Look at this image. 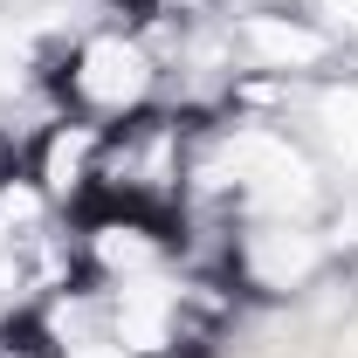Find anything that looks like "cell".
Masks as SVG:
<instances>
[{
	"label": "cell",
	"mask_w": 358,
	"mask_h": 358,
	"mask_svg": "<svg viewBox=\"0 0 358 358\" xmlns=\"http://www.w3.org/2000/svg\"><path fill=\"white\" fill-rule=\"evenodd\" d=\"M227 166H234V179H241L262 207H275V214L310 200V166H303L275 131H234L227 138Z\"/></svg>",
	"instance_id": "1"
},
{
	"label": "cell",
	"mask_w": 358,
	"mask_h": 358,
	"mask_svg": "<svg viewBox=\"0 0 358 358\" xmlns=\"http://www.w3.org/2000/svg\"><path fill=\"white\" fill-rule=\"evenodd\" d=\"M145 83H152V62L124 35H96L76 55V96L96 103V110H131L138 96H145Z\"/></svg>",
	"instance_id": "2"
},
{
	"label": "cell",
	"mask_w": 358,
	"mask_h": 358,
	"mask_svg": "<svg viewBox=\"0 0 358 358\" xmlns=\"http://www.w3.org/2000/svg\"><path fill=\"white\" fill-rule=\"evenodd\" d=\"M241 42H248V55H255L262 69H310V62H324V48H331L310 21H296V14H248V21H241Z\"/></svg>",
	"instance_id": "3"
},
{
	"label": "cell",
	"mask_w": 358,
	"mask_h": 358,
	"mask_svg": "<svg viewBox=\"0 0 358 358\" xmlns=\"http://www.w3.org/2000/svg\"><path fill=\"white\" fill-rule=\"evenodd\" d=\"M248 268L268 289H289V282H303L317 268V234H303V227H262L248 241Z\"/></svg>",
	"instance_id": "4"
},
{
	"label": "cell",
	"mask_w": 358,
	"mask_h": 358,
	"mask_svg": "<svg viewBox=\"0 0 358 358\" xmlns=\"http://www.w3.org/2000/svg\"><path fill=\"white\" fill-rule=\"evenodd\" d=\"M173 303L152 289V282H138V289H124V303H117V324H110V338L124 345V352H166L173 345Z\"/></svg>",
	"instance_id": "5"
},
{
	"label": "cell",
	"mask_w": 358,
	"mask_h": 358,
	"mask_svg": "<svg viewBox=\"0 0 358 358\" xmlns=\"http://www.w3.org/2000/svg\"><path fill=\"white\" fill-rule=\"evenodd\" d=\"M90 159H96V131H90V124H62V131L42 138L35 179H42L48 193H76V186L90 179Z\"/></svg>",
	"instance_id": "6"
},
{
	"label": "cell",
	"mask_w": 358,
	"mask_h": 358,
	"mask_svg": "<svg viewBox=\"0 0 358 358\" xmlns=\"http://www.w3.org/2000/svg\"><path fill=\"white\" fill-rule=\"evenodd\" d=\"M317 117H324V138H331V152H338V159L358 173V83H352V90H331V96L317 103Z\"/></svg>",
	"instance_id": "7"
},
{
	"label": "cell",
	"mask_w": 358,
	"mask_h": 358,
	"mask_svg": "<svg viewBox=\"0 0 358 358\" xmlns=\"http://www.w3.org/2000/svg\"><path fill=\"white\" fill-rule=\"evenodd\" d=\"M96 255H103V268H145L152 262V234L138 221H103L96 227Z\"/></svg>",
	"instance_id": "8"
},
{
	"label": "cell",
	"mask_w": 358,
	"mask_h": 358,
	"mask_svg": "<svg viewBox=\"0 0 358 358\" xmlns=\"http://www.w3.org/2000/svg\"><path fill=\"white\" fill-rule=\"evenodd\" d=\"M331 14H338V21H352V28H358V0H331Z\"/></svg>",
	"instance_id": "9"
},
{
	"label": "cell",
	"mask_w": 358,
	"mask_h": 358,
	"mask_svg": "<svg viewBox=\"0 0 358 358\" xmlns=\"http://www.w3.org/2000/svg\"><path fill=\"white\" fill-rule=\"evenodd\" d=\"M0 69H7V35H0Z\"/></svg>",
	"instance_id": "10"
}]
</instances>
